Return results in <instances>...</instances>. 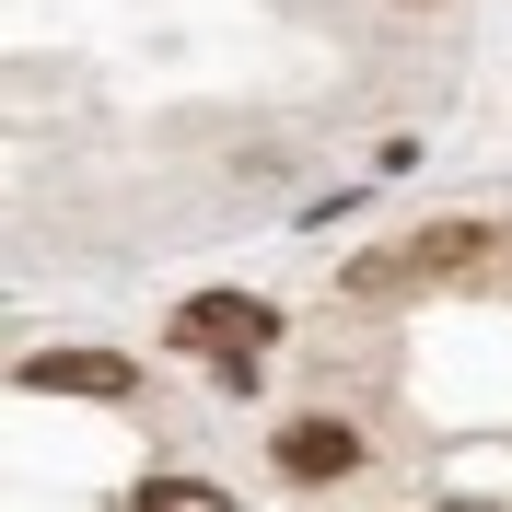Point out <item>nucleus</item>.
<instances>
[{
	"label": "nucleus",
	"mask_w": 512,
	"mask_h": 512,
	"mask_svg": "<svg viewBox=\"0 0 512 512\" xmlns=\"http://www.w3.org/2000/svg\"><path fill=\"white\" fill-rule=\"evenodd\" d=\"M128 512H233V501H222L210 478H140V501H128Z\"/></svg>",
	"instance_id": "nucleus-4"
},
{
	"label": "nucleus",
	"mask_w": 512,
	"mask_h": 512,
	"mask_svg": "<svg viewBox=\"0 0 512 512\" xmlns=\"http://www.w3.org/2000/svg\"><path fill=\"white\" fill-rule=\"evenodd\" d=\"M175 338L187 350H222V361H256V350H280V303H256V291H187L175 303Z\"/></svg>",
	"instance_id": "nucleus-1"
},
{
	"label": "nucleus",
	"mask_w": 512,
	"mask_h": 512,
	"mask_svg": "<svg viewBox=\"0 0 512 512\" xmlns=\"http://www.w3.org/2000/svg\"><path fill=\"white\" fill-rule=\"evenodd\" d=\"M24 384L35 396H128V361L117 350H35Z\"/></svg>",
	"instance_id": "nucleus-3"
},
{
	"label": "nucleus",
	"mask_w": 512,
	"mask_h": 512,
	"mask_svg": "<svg viewBox=\"0 0 512 512\" xmlns=\"http://www.w3.org/2000/svg\"><path fill=\"white\" fill-rule=\"evenodd\" d=\"M466 512H489V501H466Z\"/></svg>",
	"instance_id": "nucleus-5"
},
{
	"label": "nucleus",
	"mask_w": 512,
	"mask_h": 512,
	"mask_svg": "<svg viewBox=\"0 0 512 512\" xmlns=\"http://www.w3.org/2000/svg\"><path fill=\"white\" fill-rule=\"evenodd\" d=\"M268 454H280V478L326 489V478H350V466H361V431H350V419H291Z\"/></svg>",
	"instance_id": "nucleus-2"
}]
</instances>
